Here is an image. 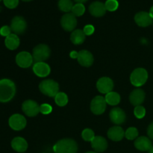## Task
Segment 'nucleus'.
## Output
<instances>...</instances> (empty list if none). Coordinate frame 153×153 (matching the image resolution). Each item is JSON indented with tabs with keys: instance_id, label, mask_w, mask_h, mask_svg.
Segmentation results:
<instances>
[{
	"instance_id": "obj_21",
	"label": "nucleus",
	"mask_w": 153,
	"mask_h": 153,
	"mask_svg": "<svg viewBox=\"0 0 153 153\" xmlns=\"http://www.w3.org/2000/svg\"><path fill=\"white\" fill-rule=\"evenodd\" d=\"M125 136V131L120 126H113L108 131V137L114 141H120Z\"/></svg>"
},
{
	"instance_id": "obj_44",
	"label": "nucleus",
	"mask_w": 153,
	"mask_h": 153,
	"mask_svg": "<svg viewBox=\"0 0 153 153\" xmlns=\"http://www.w3.org/2000/svg\"><path fill=\"white\" fill-rule=\"evenodd\" d=\"M1 1V0H0V1Z\"/></svg>"
},
{
	"instance_id": "obj_13",
	"label": "nucleus",
	"mask_w": 153,
	"mask_h": 153,
	"mask_svg": "<svg viewBox=\"0 0 153 153\" xmlns=\"http://www.w3.org/2000/svg\"><path fill=\"white\" fill-rule=\"evenodd\" d=\"M134 21L140 27H147L152 23L153 19L149 13L141 11L137 13L134 16Z\"/></svg>"
},
{
	"instance_id": "obj_28",
	"label": "nucleus",
	"mask_w": 153,
	"mask_h": 153,
	"mask_svg": "<svg viewBox=\"0 0 153 153\" xmlns=\"http://www.w3.org/2000/svg\"><path fill=\"white\" fill-rule=\"evenodd\" d=\"M85 7L82 3H76L74 4L72 9V13L75 15L76 16H80L85 13Z\"/></svg>"
},
{
	"instance_id": "obj_3",
	"label": "nucleus",
	"mask_w": 153,
	"mask_h": 153,
	"mask_svg": "<svg viewBox=\"0 0 153 153\" xmlns=\"http://www.w3.org/2000/svg\"><path fill=\"white\" fill-rule=\"evenodd\" d=\"M39 89L42 94L49 97H55L59 93V85L52 79H46L40 82Z\"/></svg>"
},
{
	"instance_id": "obj_19",
	"label": "nucleus",
	"mask_w": 153,
	"mask_h": 153,
	"mask_svg": "<svg viewBox=\"0 0 153 153\" xmlns=\"http://www.w3.org/2000/svg\"><path fill=\"white\" fill-rule=\"evenodd\" d=\"M145 92L141 89H134L131 93L129 97L130 102L134 105L138 106L140 105L145 100Z\"/></svg>"
},
{
	"instance_id": "obj_40",
	"label": "nucleus",
	"mask_w": 153,
	"mask_h": 153,
	"mask_svg": "<svg viewBox=\"0 0 153 153\" xmlns=\"http://www.w3.org/2000/svg\"><path fill=\"white\" fill-rule=\"evenodd\" d=\"M149 14H150L151 17L153 19V6L150 8V10H149Z\"/></svg>"
},
{
	"instance_id": "obj_37",
	"label": "nucleus",
	"mask_w": 153,
	"mask_h": 153,
	"mask_svg": "<svg viewBox=\"0 0 153 153\" xmlns=\"http://www.w3.org/2000/svg\"><path fill=\"white\" fill-rule=\"evenodd\" d=\"M147 134L148 136H149L152 140H153V122L149 126V127H148Z\"/></svg>"
},
{
	"instance_id": "obj_9",
	"label": "nucleus",
	"mask_w": 153,
	"mask_h": 153,
	"mask_svg": "<svg viewBox=\"0 0 153 153\" xmlns=\"http://www.w3.org/2000/svg\"><path fill=\"white\" fill-rule=\"evenodd\" d=\"M9 126L14 131H20L26 126V120L22 115L15 114L12 115L8 121Z\"/></svg>"
},
{
	"instance_id": "obj_22",
	"label": "nucleus",
	"mask_w": 153,
	"mask_h": 153,
	"mask_svg": "<svg viewBox=\"0 0 153 153\" xmlns=\"http://www.w3.org/2000/svg\"><path fill=\"white\" fill-rule=\"evenodd\" d=\"M11 146L16 152H23L28 148V143H27L26 140L22 137H16L12 140Z\"/></svg>"
},
{
	"instance_id": "obj_39",
	"label": "nucleus",
	"mask_w": 153,
	"mask_h": 153,
	"mask_svg": "<svg viewBox=\"0 0 153 153\" xmlns=\"http://www.w3.org/2000/svg\"><path fill=\"white\" fill-rule=\"evenodd\" d=\"M75 1H76L77 3H82V4H83V3L86 2L88 0H74Z\"/></svg>"
},
{
	"instance_id": "obj_34",
	"label": "nucleus",
	"mask_w": 153,
	"mask_h": 153,
	"mask_svg": "<svg viewBox=\"0 0 153 153\" xmlns=\"http://www.w3.org/2000/svg\"><path fill=\"white\" fill-rule=\"evenodd\" d=\"M4 5L10 9L15 8L19 4V0H3Z\"/></svg>"
},
{
	"instance_id": "obj_41",
	"label": "nucleus",
	"mask_w": 153,
	"mask_h": 153,
	"mask_svg": "<svg viewBox=\"0 0 153 153\" xmlns=\"http://www.w3.org/2000/svg\"><path fill=\"white\" fill-rule=\"evenodd\" d=\"M149 153H153V146H152V149H151V150H149Z\"/></svg>"
},
{
	"instance_id": "obj_23",
	"label": "nucleus",
	"mask_w": 153,
	"mask_h": 153,
	"mask_svg": "<svg viewBox=\"0 0 153 153\" xmlns=\"http://www.w3.org/2000/svg\"><path fill=\"white\" fill-rule=\"evenodd\" d=\"M4 43L7 49L10 50H14L17 49L19 46V38L15 34H10V35L5 37Z\"/></svg>"
},
{
	"instance_id": "obj_33",
	"label": "nucleus",
	"mask_w": 153,
	"mask_h": 153,
	"mask_svg": "<svg viewBox=\"0 0 153 153\" xmlns=\"http://www.w3.org/2000/svg\"><path fill=\"white\" fill-rule=\"evenodd\" d=\"M52 111V108L49 104H43L40 106V112L43 114H49Z\"/></svg>"
},
{
	"instance_id": "obj_43",
	"label": "nucleus",
	"mask_w": 153,
	"mask_h": 153,
	"mask_svg": "<svg viewBox=\"0 0 153 153\" xmlns=\"http://www.w3.org/2000/svg\"><path fill=\"white\" fill-rule=\"evenodd\" d=\"M86 153H97V152H86Z\"/></svg>"
},
{
	"instance_id": "obj_36",
	"label": "nucleus",
	"mask_w": 153,
	"mask_h": 153,
	"mask_svg": "<svg viewBox=\"0 0 153 153\" xmlns=\"http://www.w3.org/2000/svg\"><path fill=\"white\" fill-rule=\"evenodd\" d=\"M83 31L85 34V35H91L94 32V27L92 25H85L83 29Z\"/></svg>"
},
{
	"instance_id": "obj_16",
	"label": "nucleus",
	"mask_w": 153,
	"mask_h": 153,
	"mask_svg": "<svg viewBox=\"0 0 153 153\" xmlns=\"http://www.w3.org/2000/svg\"><path fill=\"white\" fill-rule=\"evenodd\" d=\"M106 8L105 4L101 1H94L91 3L89 6V11L91 15L96 17H100L104 16L106 12Z\"/></svg>"
},
{
	"instance_id": "obj_7",
	"label": "nucleus",
	"mask_w": 153,
	"mask_h": 153,
	"mask_svg": "<svg viewBox=\"0 0 153 153\" xmlns=\"http://www.w3.org/2000/svg\"><path fill=\"white\" fill-rule=\"evenodd\" d=\"M61 24L62 28L65 31H71L76 28L77 25V19L73 13H67L61 18Z\"/></svg>"
},
{
	"instance_id": "obj_27",
	"label": "nucleus",
	"mask_w": 153,
	"mask_h": 153,
	"mask_svg": "<svg viewBox=\"0 0 153 153\" xmlns=\"http://www.w3.org/2000/svg\"><path fill=\"white\" fill-rule=\"evenodd\" d=\"M55 101L58 106L63 107V106H65L68 102V97L67 94L64 93L59 92L55 97Z\"/></svg>"
},
{
	"instance_id": "obj_29",
	"label": "nucleus",
	"mask_w": 153,
	"mask_h": 153,
	"mask_svg": "<svg viewBox=\"0 0 153 153\" xmlns=\"http://www.w3.org/2000/svg\"><path fill=\"white\" fill-rule=\"evenodd\" d=\"M137 136H138V131L134 127L128 128L125 132V137L128 140H134V139L137 138Z\"/></svg>"
},
{
	"instance_id": "obj_6",
	"label": "nucleus",
	"mask_w": 153,
	"mask_h": 153,
	"mask_svg": "<svg viewBox=\"0 0 153 153\" xmlns=\"http://www.w3.org/2000/svg\"><path fill=\"white\" fill-rule=\"evenodd\" d=\"M106 108L105 99L102 96H97L93 99L91 104V111L94 114L100 115L105 112Z\"/></svg>"
},
{
	"instance_id": "obj_31",
	"label": "nucleus",
	"mask_w": 153,
	"mask_h": 153,
	"mask_svg": "<svg viewBox=\"0 0 153 153\" xmlns=\"http://www.w3.org/2000/svg\"><path fill=\"white\" fill-rule=\"evenodd\" d=\"M105 6L106 10L108 11H114L118 8L119 3L117 0H107L105 3Z\"/></svg>"
},
{
	"instance_id": "obj_20",
	"label": "nucleus",
	"mask_w": 153,
	"mask_h": 153,
	"mask_svg": "<svg viewBox=\"0 0 153 153\" xmlns=\"http://www.w3.org/2000/svg\"><path fill=\"white\" fill-rule=\"evenodd\" d=\"M92 148L98 152H104L108 147V142L103 137L101 136H95L93 140L91 141Z\"/></svg>"
},
{
	"instance_id": "obj_10",
	"label": "nucleus",
	"mask_w": 153,
	"mask_h": 153,
	"mask_svg": "<svg viewBox=\"0 0 153 153\" xmlns=\"http://www.w3.org/2000/svg\"><path fill=\"white\" fill-rule=\"evenodd\" d=\"M22 109L28 117H34L40 112V106L35 101L26 100L22 103Z\"/></svg>"
},
{
	"instance_id": "obj_30",
	"label": "nucleus",
	"mask_w": 153,
	"mask_h": 153,
	"mask_svg": "<svg viewBox=\"0 0 153 153\" xmlns=\"http://www.w3.org/2000/svg\"><path fill=\"white\" fill-rule=\"evenodd\" d=\"M82 137L85 141H92L93 139L95 137L94 132L91 128H85L82 133Z\"/></svg>"
},
{
	"instance_id": "obj_26",
	"label": "nucleus",
	"mask_w": 153,
	"mask_h": 153,
	"mask_svg": "<svg viewBox=\"0 0 153 153\" xmlns=\"http://www.w3.org/2000/svg\"><path fill=\"white\" fill-rule=\"evenodd\" d=\"M73 4L71 0H59L58 1V7L63 12L72 11Z\"/></svg>"
},
{
	"instance_id": "obj_35",
	"label": "nucleus",
	"mask_w": 153,
	"mask_h": 153,
	"mask_svg": "<svg viewBox=\"0 0 153 153\" xmlns=\"http://www.w3.org/2000/svg\"><path fill=\"white\" fill-rule=\"evenodd\" d=\"M11 34V28L7 25H4L0 28V34L3 37H7Z\"/></svg>"
},
{
	"instance_id": "obj_24",
	"label": "nucleus",
	"mask_w": 153,
	"mask_h": 153,
	"mask_svg": "<svg viewBox=\"0 0 153 153\" xmlns=\"http://www.w3.org/2000/svg\"><path fill=\"white\" fill-rule=\"evenodd\" d=\"M85 34L84 31L81 29H76L73 31L70 36V40L72 43L76 45H80L85 41Z\"/></svg>"
},
{
	"instance_id": "obj_17",
	"label": "nucleus",
	"mask_w": 153,
	"mask_h": 153,
	"mask_svg": "<svg viewBox=\"0 0 153 153\" xmlns=\"http://www.w3.org/2000/svg\"><path fill=\"white\" fill-rule=\"evenodd\" d=\"M134 146L140 151H149L152 148V143L150 139L145 136L137 137L134 141Z\"/></svg>"
},
{
	"instance_id": "obj_4",
	"label": "nucleus",
	"mask_w": 153,
	"mask_h": 153,
	"mask_svg": "<svg viewBox=\"0 0 153 153\" xmlns=\"http://www.w3.org/2000/svg\"><path fill=\"white\" fill-rule=\"evenodd\" d=\"M148 79V73L145 69L137 68L131 73L130 76L131 83L135 87H140L144 85Z\"/></svg>"
},
{
	"instance_id": "obj_5",
	"label": "nucleus",
	"mask_w": 153,
	"mask_h": 153,
	"mask_svg": "<svg viewBox=\"0 0 153 153\" xmlns=\"http://www.w3.org/2000/svg\"><path fill=\"white\" fill-rule=\"evenodd\" d=\"M51 51L49 46L45 44H40L33 49V59L37 62H44L50 56Z\"/></svg>"
},
{
	"instance_id": "obj_2",
	"label": "nucleus",
	"mask_w": 153,
	"mask_h": 153,
	"mask_svg": "<svg viewBox=\"0 0 153 153\" xmlns=\"http://www.w3.org/2000/svg\"><path fill=\"white\" fill-rule=\"evenodd\" d=\"M53 151L55 153H76L78 151L77 143L73 139H62L55 143Z\"/></svg>"
},
{
	"instance_id": "obj_25",
	"label": "nucleus",
	"mask_w": 153,
	"mask_h": 153,
	"mask_svg": "<svg viewBox=\"0 0 153 153\" xmlns=\"http://www.w3.org/2000/svg\"><path fill=\"white\" fill-rule=\"evenodd\" d=\"M105 99L106 103L110 105H117L120 102V96L117 93L113 92V91L106 94Z\"/></svg>"
},
{
	"instance_id": "obj_38",
	"label": "nucleus",
	"mask_w": 153,
	"mask_h": 153,
	"mask_svg": "<svg viewBox=\"0 0 153 153\" xmlns=\"http://www.w3.org/2000/svg\"><path fill=\"white\" fill-rule=\"evenodd\" d=\"M78 55H79V52H76V51H73V52H70V57L73 59H76L78 58Z\"/></svg>"
},
{
	"instance_id": "obj_18",
	"label": "nucleus",
	"mask_w": 153,
	"mask_h": 153,
	"mask_svg": "<svg viewBox=\"0 0 153 153\" xmlns=\"http://www.w3.org/2000/svg\"><path fill=\"white\" fill-rule=\"evenodd\" d=\"M33 71L38 77H46L50 73V67L44 62H37L34 64Z\"/></svg>"
},
{
	"instance_id": "obj_1",
	"label": "nucleus",
	"mask_w": 153,
	"mask_h": 153,
	"mask_svg": "<svg viewBox=\"0 0 153 153\" xmlns=\"http://www.w3.org/2000/svg\"><path fill=\"white\" fill-rule=\"evenodd\" d=\"M16 94V85L7 79L0 80V102H7Z\"/></svg>"
},
{
	"instance_id": "obj_32",
	"label": "nucleus",
	"mask_w": 153,
	"mask_h": 153,
	"mask_svg": "<svg viewBox=\"0 0 153 153\" xmlns=\"http://www.w3.org/2000/svg\"><path fill=\"white\" fill-rule=\"evenodd\" d=\"M134 114L136 117L138 118V119H142L143 117H144L145 114H146V109L141 105L136 106L134 108Z\"/></svg>"
},
{
	"instance_id": "obj_42",
	"label": "nucleus",
	"mask_w": 153,
	"mask_h": 153,
	"mask_svg": "<svg viewBox=\"0 0 153 153\" xmlns=\"http://www.w3.org/2000/svg\"><path fill=\"white\" fill-rule=\"evenodd\" d=\"M24 1H32V0H22Z\"/></svg>"
},
{
	"instance_id": "obj_15",
	"label": "nucleus",
	"mask_w": 153,
	"mask_h": 153,
	"mask_svg": "<svg viewBox=\"0 0 153 153\" xmlns=\"http://www.w3.org/2000/svg\"><path fill=\"white\" fill-rule=\"evenodd\" d=\"M77 60L83 67H91L94 63V56L89 51L82 50L79 52Z\"/></svg>"
},
{
	"instance_id": "obj_12",
	"label": "nucleus",
	"mask_w": 153,
	"mask_h": 153,
	"mask_svg": "<svg viewBox=\"0 0 153 153\" xmlns=\"http://www.w3.org/2000/svg\"><path fill=\"white\" fill-rule=\"evenodd\" d=\"M97 88L102 94H107L111 92L114 88V82L111 79L108 77H102L98 80Z\"/></svg>"
},
{
	"instance_id": "obj_14",
	"label": "nucleus",
	"mask_w": 153,
	"mask_h": 153,
	"mask_svg": "<svg viewBox=\"0 0 153 153\" xmlns=\"http://www.w3.org/2000/svg\"><path fill=\"white\" fill-rule=\"evenodd\" d=\"M125 112L120 108H114L110 112V119L112 123L117 125H120L126 121Z\"/></svg>"
},
{
	"instance_id": "obj_11",
	"label": "nucleus",
	"mask_w": 153,
	"mask_h": 153,
	"mask_svg": "<svg viewBox=\"0 0 153 153\" xmlns=\"http://www.w3.org/2000/svg\"><path fill=\"white\" fill-rule=\"evenodd\" d=\"M33 57L29 52H21L16 56V62L22 68H28L32 64Z\"/></svg>"
},
{
	"instance_id": "obj_8",
	"label": "nucleus",
	"mask_w": 153,
	"mask_h": 153,
	"mask_svg": "<svg viewBox=\"0 0 153 153\" xmlns=\"http://www.w3.org/2000/svg\"><path fill=\"white\" fill-rule=\"evenodd\" d=\"M10 27L11 28V31L14 32L15 34H21L25 32L26 30V21L22 16H15L11 20Z\"/></svg>"
}]
</instances>
